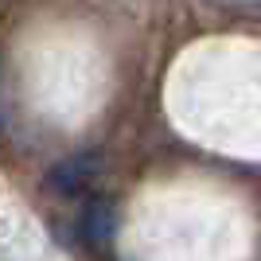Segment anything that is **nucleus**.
<instances>
[{"instance_id":"nucleus-1","label":"nucleus","mask_w":261,"mask_h":261,"mask_svg":"<svg viewBox=\"0 0 261 261\" xmlns=\"http://www.w3.org/2000/svg\"><path fill=\"white\" fill-rule=\"evenodd\" d=\"M94 175H98L94 156H70V160L51 168V187L59 195H78V191H86L94 184Z\"/></svg>"},{"instance_id":"nucleus-2","label":"nucleus","mask_w":261,"mask_h":261,"mask_svg":"<svg viewBox=\"0 0 261 261\" xmlns=\"http://www.w3.org/2000/svg\"><path fill=\"white\" fill-rule=\"evenodd\" d=\"M82 238L90 246H106L113 238V207L106 199H90L86 211H82Z\"/></svg>"}]
</instances>
